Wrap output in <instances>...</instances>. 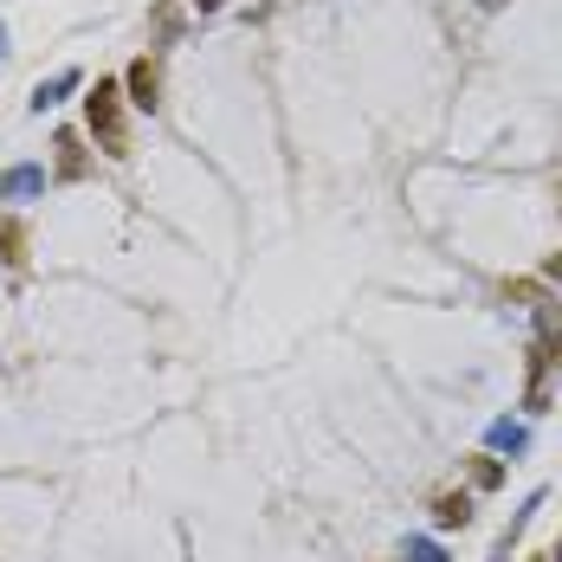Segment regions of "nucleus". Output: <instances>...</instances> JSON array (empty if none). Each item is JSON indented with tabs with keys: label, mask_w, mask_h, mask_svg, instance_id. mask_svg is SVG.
Masks as SVG:
<instances>
[{
	"label": "nucleus",
	"mask_w": 562,
	"mask_h": 562,
	"mask_svg": "<svg viewBox=\"0 0 562 562\" xmlns=\"http://www.w3.org/2000/svg\"><path fill=\"white\" fill-rule=\"evenodd\" d=\"M0 58H7V26H0Z\"/></svg>",
	"instance_id": "2eb2a0df"
},
{
	"label": "nucleus",
	"mask_w": 562,
	"mask_h": 562,
	"mask_svg": "<svg viewBox=\"0 0 562 562\" xmlns=\"http://www.w3.org/2000/svg\"><path fill=\"white\" fill-rule=\"evenodd\" d=\"M434 524H440V530H465V524H472V498H465V492H440V498H434Z\"/></svg>",
	"instance_id": "0eeeda50"
},
{
	"label": "nucleus",
	"mask_w": 562,
	"mask_h": 562,
	"mask_svg": "<svg viewBox=\"0 0 562 562\" xmlns=\"http://www.w3.org/2000/svg\"><path fill=\"white\" fill-rule=\"evenodd\" d=\"M485 447H492V452H510V459H517V452L530 447V427H524V420H510V414H498V420L485 427Z\"/></svg>",
	"instance_id": "423d86ee"
},
{
	"label": "nucleus",
	"mask_w": 562,
	"mask_h": 562,
	"mask_svg": "<svg viewBox=\"0 0 562 562\" xmlns=\"http://www.w3.org/2000/svg\"><path fill=\"white\" fill-rule=\"evenodd\" d=\"M123 85H130V104H136V111H156V104H162V65H156V58H136V65L123 71Z\"/></svg>",
	"instance_id": "f03ea898"
},
{
	"label": "nucleus",
	"mask_w": 562,
	"mask_h": 562,
	"mask_svg": "<svg viewBox=\"0 0 562 562\" xmlns=\"http://www.w3.org/2000/svg\"><path fill=\"white\" fill-rule=\"evenodd\" d=\"M188 7H194V13H221L226 0H188Z\"/></svg>",
	"instance_id": "ddd939ff"
},
{
	"label": "nucleus",
	"mask_w": 562,
	"mask_h": 562,
	"mask_svg": "<svg viewBox=\"0 0 562 562\" xmlns=\"http://www.w3.org/2000/svg\"><path fill=\"white\" fill-rule=\"evenodd\" d=\"M407 562H447V550L434 537H407Z\"/></svg>",
	"instance_id": "9d476101"
},
{
	"label": "nucleus",
	"mask_w": 562,
	"mask_h": 562,
	"mask_svg": "<svg viewBox=\"0 0 562 562\" xmlns=\"http://www.w3.org/2000/svg\"><path fill=\"white\" fill-rule=\"evenodd\" d=\"M0 259H7V266L26 259V226L13 221V214H0Z\"/></svg>",
	"instance_id": "6e6552de"
},
{
	"label": "nucleus",
	"mask_w": 562,
	"mask_h": 562,
	"mask_svg": "<svg viewBox=\"0 0 562 562\" xmlns=\"http://www.w3.org/2000/svg\"><path fill=\"white\" fill-rule=\"evenodd\" d=\"M550 562H562V537H557V550H550Z\"/></svg>",
	"instance_id": "4468645a"
},
{
	"label": "nucleus",
	"mask_w": 562,
	"mask_h": 562,
	"mask_svg": "<svg viewBox=\"0 0 562 562\" xmlns=\"http://www.w3.org/2000/svg\"><path fill=\"white\" fill-rule=\"evenodd\" d=\"M537 342H543V362H550V369H562V324L537 330Z\"/></svg>",
	"instance_id": "9b49d317"
},
{
	"label": "nucleus",
	"mask_w": 562,
	"mask_h": 562,
	"mask_svg": "<svg viewBox=\"0 0 562 562\" xmlns=\"http://www.w3.org/2000/svg\"><path fill=\"white\" fill-rule=\"evenodd\" d=\"M53 149H58V181H78V175H91V156H85V143H78V130H58L53 136Z\"/></svg>",
	"instance_id": "39448f33"
},
{
	"label": "nucleus",
	"mask_w": 562,
	"mask_h": 562,
	"mask_svg": "<svg viewBox=\"0 0 562 562\" xmlns=\"http://www.w3.org/2000/svg\"><path fill=\"white\" fill-rule=\"evenodd\" d=\"M123 91H116L111 78H98L91 85V98H85V123H91V136L104 143V156H130V123H123Z\"/></svg>",
	"instance_id": "f257e3e1"
},
{
	"label": "nucleus",
	"mask_w": 562,
	"mask_h": 562,
	"mask_svg": "<svg viewBox=\"0 0 562 562\" xmlns=\"http://www.w3.org/2000/svg\"><path fill=\"white\" fill-rule=\"evenodd\" d=\"M485 7H498V0H485Z\"/></svg>",
	"instance_id": "dca6fc26"
},
{
	"label": "nucleus",
	"mask_w": 562,
	"mask_h": 562,
	"mask_svg": "<svg viewBox=\"0 0 562 562\" xmlns=\"http://www.w3.org/2000/svg\"><path fill=\"white\" fill-rule=\"evenodd\" d=\"M78 85H85V71H71V65H65V71H53V78H40V85H33V98H26V111H33V116L58 111V104H65V98L78 91Z\"/></svg>",
	"instance_id": "7ed1b4c3"
},
{
	"label": "nucleus",
	"mask_w": 562,
	"mask_h": 562,
	"mask_svg": "<svg viewBox=\"0 0 562 562\" xmlns=\"http://www.w3.org/2000/svg\"><path fill=\"white\" fill-rule=\"evenodd\" d=\"M472 485H479V492H492V485H505V465H498L492 452H479V459H472Z\"/></svg>",
	"instance_id": "1a4fd4ad"
},
{
	"label": "nucleus",
	"mask_w": 562,
	"mask_h": 562,
	"mask_svg": "<svg viewBox=\"0 0 562 562\" xmlns=\"http://www.w3.org/2000/svg\"><path fill=\"white\" fill-rule=\"evenodd\" d=\"M543 279H550V284H562V252L550 259V266H543Z\"/></svg>",
	"instance_id": "f8f14e48"
},
{
	"label": "nucleus",
	"mask_w": 562,
	"mask_h": 562,
	"mask_svg": "<svg viewBox=\"0 0 562 562\" xmlns=\"http://www.w3.org/2000/svg\"><path fill=\"white\" fill-rule=\"evenodd\" d=\"M46 194V169L40 162H13L0 175V201H40Z\"/></svg>",
	"instance_id": "20e7f679"
},
{
	"label": "nucleus",
	"mask_w": 562,
	"mask_h": 562,
	"mask_svg": "<svg viewBox=\"0 0 562 562\" xmlns=\"http://www.w3.org/2000/svg\"><path fill=\"white\" fill-rule=\"evenodd\" d=\"M557 201H562V194H557Z\"/></svg>",
	"instance_id": "f3484780"
}]
</instances>
